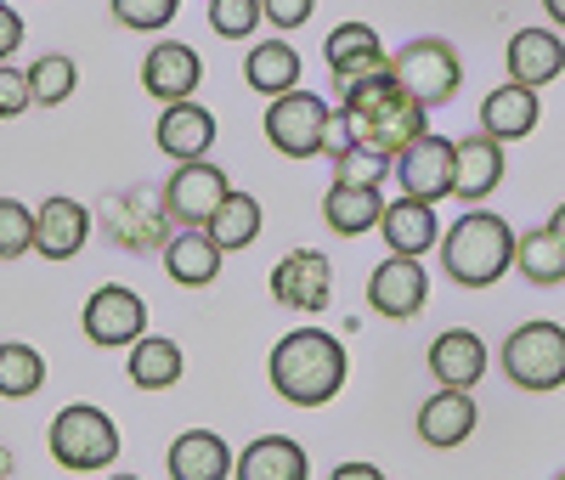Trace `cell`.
<instances>
[{
    "mask_svg": "<svg viewBox=\"0 0 565 480\" xmlns=\"http://www.w3.org/2000/svg\"><path fill=\"white\" fill-rule=\"evenodd\" d=\"M340 114H345V130H351L356 148L385 153V159H396L407 141H418L424 130H430V125H424V114H430V108H424L418 96H407L391 68L345 85L340 90Z\"/></svg>",
    "mask_w": 565,
    "mask_h": 480,
    "instance_id": "6da1fadb",
    "label": "cell"
},
{
    "mask_svg": "<svg viewBox=\"0 0 565 480\" xmlns=\"http://www.w3.org/2000/svg\"><path fill=\"white\" fill-rule=\"evenodd\" d=\"M271 391L282 402H295V407H322V402H334L345 391V373H351V356L345 345L334 340V333H322V328H295V333H282V340L271 345Z\"/></svg>",
    "mask_w": 565,
    "mask_h": 480,
    "instance_id": "7a4b0ae2",
    "label": "cell"
},
{
    "mask_svg": "<svg viewBox=\"0 0 565 480\" xmlns=\"http://www.w3.org/2000/svg\"><path fill=\"white\" fill-rule=\"evenodd\" d=\"M441 266L463 288H492L514 266V232L492 210H469L447 237H441Z\"/></svg>",
    "mask_w": 565,
    "mask_h": 480,
    "instance_id": "3957f363",
    "label": "cell"
},
{
    "mask_svg": "<svg viewBox=\"0 0 565 480\" xmlns=\"http://www.w3.org/2000/svg\"><path fill=\"white\" fill-rule=\"evenodd\" d=\"M119 424L103 413V407H90V402H74L52 418V458L68 469V474H97L119 458Z\"/></svg>",
    "mask_w": 565,
    "mask_h": 480,
    "instance_id": "277c9868",
    "label": "cell"
},
{
    "mask_svg": "<svg viewBox=\"0 0 565 480\" xmlns=\"http://www.w3.org/2000/svg\"><path fill=\"white\" fill-rule=\"evenodd\" d=\"M503 373L514 391H559L565 384V328L559 322H521L503 340Z\"/></svg>",
    "mask_w": 565,
    "mask_h": 480,
    "instance_id": "5b68a950",
    "label": "cell"
},
{
    "mask_svg": "<svg viewBox=\"0 0 565 480\" xmlns=\"http://www.w3.org/2000/svg\"><path fill=\"white\" fill-rule=\"evenodd\" d=\"M328 125H334V108L300 85L271 96V108H266V141L282 159H317L328 148Z\"/></svg>",
    "mask_w": 565,
    "mask_h": 480,
    "instance_id": "8992f818",
    "label": "cell"
},
{
    "mask_svg": "<svg viewBox=\"0 0 565 480\" xmlns=\"http://www.w3.org/2000/svg\"><path fill=\"white\" fill-rule=\"evenodd\" d=\"M391 74H396V85L407 96H418L424 108L452 103L458 85H463V63H458V52L447 40H407L402 52L391 57Z\"/></svg>",
    "mask_w": 565,
    "mask_h": 480,
    "instance_id": "52a82bcc",
    "label": "cell"
},
{
    "mask_svg": "<svg viewBox=\"0 0 565 480\" xmlns=\"http://www.w3.org/2000/svg\"><path fill=\"white\" fill-rule=\"evenodd\" d=\"M396 181L407 199H424V204H441L452 199V175H458V141L436 136V130H424L418 141H407V148L391 159Z\"/></svg>",
    "mask_w": 565,
    "mask_h": 480,
    "instance_id": "ba28073f",
    "label": "cell"
},
{
    "mask_svg": "<svg viewBox=\"0 0 565 480\" xmlns=\"http://www.w3.org/2000/svg\"><path fill=\"white\" fill-rule=\"evenodd\" d=\"M226 192H232V181H226L221 164L186 159V164H175V175L164 181V215L181 221V226H204V221L226 204Z\"/></svg>",
    "mask_w": 565,
    "mask_h": 480,
    "instance_id": "9c48e42d",
    "label": "cell"
},
{
    "mask_svg": "<svg viewBox=\"0 0 565 480\" xmlns=\"http://www.w3.org/2000/svg\"><path fill=\"white\" fill-rule=\"evenodd\" d=\"M141 333H148V306H141L136 288L103 282L97 295L85 300V340H90V345L114 351V345H136Z\"/></svg>",
    "mask_w": 565,
    "mask_h": 480,
    "instance_id": "30bf717a",
    "label": "cell"
},
{
    "mask_svg": "<svg viewBox=\"0 0 565 480\" xmlns=\"http://www.w3.org/2000/svg\"><path fill=\"white\" fill-rule=\"evenodd\" d=\"M424 300H430V277H424V260L418 255H391L385 266H373L367 277V306L391 317V322H407L424 311Z\"/></svg>",
    "mask_w": 565,
    "mask_h": 480,
    "instance_id": "8fae6325",
    "label": "cell"
},
{
    "mask_svg": "<svg viewBox=\"0 0 565 480\" xmlns=\"http://www.w3.org/2000/svg\"><path fill=\"white\" fill-rule=\"evenodd\" d=\"M271 300L289 311H322L334 300V266L317 249H295L271 266Z\"/></svg>",
    "mask_w": 565,
    "mask_h": 480,
    "instance_id": "7c38bea8",
    "label": "cell"
},
{
    "mask_svg": "<svg viewBox=\"0 0 565 480\" xmlns=\"http://www.w3.org/2000/svg\"><path fill=\"white\" fill-rule=\"evenodd\" d=\"M153 141H159V153L175 159V164L210 159V148H215V114L204 103H193V96H186V103H164Z\"/></svg>",
    "mask_w": 565,
    "mask_h": 480,
    "instance_id": "4fadbf2b",
    "label": "cell"
},
{
    "mask_svg": "<svg viewBox=\"0 0 565 480\" xmlns=\"http://www.w3.org/2000/svg\"><path fill=\"white\" fill-rule=\"evenodd\" d=\"M322 57H328V68H334V85L340 90L356 85V79H367V74H385L391 68L380 34H373L367 23H340L334 34L322 40Z\"/></svg>",
    "mask_w": 565,
    "mask_h": 480,
    "instance_id": "5bb4252c",
    "label": "cell"
},
{
    "mask_svg": "<svg viewBox=\"0 0 565 480\" xmlns=\"http://www.w3.org/2000/svg\"><path fill=\"white\" fill-rule=\"evenodd\" d=\"M430 373L441 391H476L487 373V345L476 328H447L430 340Z\"/></svg>",
    "mask_w": 565,
    "mask_h": 480,
    "instance_id": "9a60e30c",
    "label": "cell"
},
{
    "mask_svg": "<svg viewBox=\"0 0 565 480\" xmlns=\"http://www.w3.org/2000/svg\"><path fill=\"white\" fill-rule=\"evenodd\" d=\"M204 79V63L193 45H181V40H159L148 63H141V85H148V96H159V103H186V96L199 90Z\"/></svg>",
    "mask_w": 565,
    "mask_h": 480,
    "instance_id": "2e32d148",
    "label": "cell"
},
{
    "mask_svg": "<svg viewBox=\"0 0 565 480\" xmlns=\"http://www.w3.org/2000/svg\"><path fill=\"white\" fill-rule=\"evenodd\" d=\"M90 237V210L79 199H45L34 210V255L45 260H74Z\"/></svg>",
    "mask_w": 565,
    "mask_h": 480,
    "instance_id": "e0dca14e",
    "label": "cell"
},
{
    "mask_svg": "<svg viewBox=\"0 0 565 480\" xmlns=\"http://www.w3.org/2000/svg\"><path fill=\"white\" fill-rule=\"evenodd\" d=\"M498 181H503V141H492L487 130L463 136V141H458V175H452V199L476 210V204H487L492 192H498Z\"/></svg>",
    "mask_w": 565,
    "mask_h": 480,
    "instance_id": "ac0fdd59",
    "label": "cell"
},
{
    "mask_svg": "<svg viewBox=\"0 0 565 480\" xmlns=\"http://www.w3.org/2000/svg\"><path fill=\"white\" fill-rule=\"evenodd\" d=\"M476 424H481L476 396L469 391H436L430 402L418 407V441L447 452V447H463L469 436H476Z\"/></svg>",
    "mask_w": 565,
    "mask_h": 480,
    "instance_id": "d6986e66",
    "label": "cell"
},
{
    "mask_svg": "<svg viewBox=\"0 0 565 480\" xmlns=\"http://www.w3.org/2000/svg\"><path fill=\"white\" fill-rule=\"evenodd\" d=\"M565 74V40L554 29H521L509 40V79L543 90L548 79Z\"/></svg>",
    "mask_w": 565,
    "mask_h": 480,
    "instance_id": "ffe728a7",
    "label": "cell"
},
{
    "mask_svg": "<svg viewBox=\"0 0 565 480\" xmlns=\"http://www.w3.org/2000/svg\"><path fill=\"white\" fill-rule=\"evenodd\" d=\"M537 119H543L537 90L532 85H514V79L498 85V90H487V103H481V130L492 141H521V136L537 130Z\"/></svg>",
    "mask_w": 565,
    "mask_h": 480,
    "instance_id": "44dd1931",
    "label": "cell"
},
{
    "mask_svg": "<svg viewBox=\"0 0 565 480\" xmlns=\"http://www.w3.org/2000/svg\"><path fill=\"white\" fill-rule=\"evenodd\" d=\"M380 232L391 255H430V244L441 237V221H436V204L424 199H385V215H380Z\"/></svg>",
    "mask_w": 565,
    "mask_h": 480,
    "instance_id": "7402d4cb",
    "label": "cell"
},
{
    "mask_svg": "<svg viewBox=\"0 0 565 480\" xmlns=\"http://www.w3.org/2000/svg\"><path fill=\"white\" fill-rule=\"evenodd\" d=\"M232 447L215 429H186L170 441V480H232Z\"/></svg>",
    "mask_w": 565,
    "mask_h": 480,
    "instance_id": "603a6c76",
    "label": "cell"
},
{
    "mask_svg": "<svg viewBox=\"0 0 565 480\" xmlns=\"http://www.w3.org/2000/svg\"><path fill=\"white\" fill-rule=\"evenodd\" d=\"M232 474H238V480H306L311 463H306V447L289 441V436H255L238 452Z\"/></svg>",
    "mask_w": 565,
    "mask_h": 480,
    "instance_id": "cb8c5ba5",
    "label": "cell"
},
{
    "mask_svg": "<svg viewBox=\"0 0 565 480\" xmlns=\"http://www.w3.org/2000/svg\"><path fill=\"white\" fill-rule=\"evenodd\" d=\"M380 215H385V192L380 186H345V181H334V186H328V199H322V221L334 226L340 237L373 232Z\"/></svg>",
    "mask_w": 565,
    "mask_h": 480,
    "instance_id": "d4e9b609",
    "label": "cell"
},
{
    "mask_svg": "<svg viewBox=\"0 0 565 480\" xmlns=\"http://www.w3.org/2000/svg\"><path fill=\"white\" fill-rule=\"evenodd\" d=\"M164 271L181 288H204V282L221 277V249L204 237V226H186V232H175L164 244Z\"/></svg>",
    "mask_w": 565,
    "mask_h": 480,
    "instance_id": "484cf974",
    "label": "cell"
},
{
    "mask_svg": "<svg viewBox=\"0 0 565 480\" xmlns=\"http://www.w3.org/2000/svg\"><path fill=\"white\" fill-rule=\"evenodd\" d=\"M186 373V356L175 340H164V333H141V340L130 345V384L136 391H175Z\"/></svg>",
    "mask_w": 565,
    "mask_h": 480,
    "instance_id": "4316f807",
    "label": "cell"
},
{
    "mask_svg": "<svg viewBox=\"0 0 565 480\" xmlns=\"http://www.w3.org/2000/svg\"><path fill=\"white\" fill-rule=\"evenodd\" d=\"M244 79H249V90H260V96L295 90V85H300V52H295L289 40H260V45H249Z\"/></svg>",
    "mask_w": 565,
    "mask_h": 480,
    "instance_id": "83f0119b",
    "label": "cell"
},
{
    "mask_svg": "<svg viewBox=\"0 0 565 480\" xmlns=\"http://www.w3.org/2000/svg\"><path fill=\"white\" fill-rule=\"evenodd\" d=\"M204 237L232 255V249H249L255 237H260V199H249V192H226V204L204 221Z\"/></svg>",
    "mask_w": 565,
    "mask_h": 480,
    "instance_id": "f1b7e54d",
    "label": "cell"
},
{
    "mask_svg": "<svg viewBox=\"0 0 565 480\" xmlns=\"http://www.w3.org/2000/svg\"><path fill=\"white\" fill-rule=\"evenodd\" d=\"M108 237L125 249H148L164 237V204L153 210V192H130L119 199V210H108Z\"/></svg>",
    "mask_w": 565,
    "mask_h": 480,
    "instance_id": "f546056e",
    "label": "cell"
},
{
    "mask_svg": "<svg viewBox=\"0 0 565 480\" xmlns=\"http://www.w3.org/2000/svg\"><path fill=\"white\" fill-rule=\"evenodd\" d=\"M514 266H521V277H526V282L554 288V282H565V244H559V237H554L548 226L521 232V237H514Z\"/></svg>",
    "mask_w": 565,
    "mask_h": 480,
    "instance_id": "4dcf8cb0",
    "label": "cell"
},
{
    "mask_svg": "<svg viewBox=\"0 0 565 480\" xmlns=\"http://www.w3.org/2000/svg\"><path fill=\"white\" fill-rule=\"evenodd\" d=\"M40 384H45V356L34 345H23V340L0 345V396H7V402H29Z\"/></svg>",
    "mask_w": 565,
    "mask_h": 480,
    "instance_id": "1f68e13d",
    "label": "cell"
},
{
    "mask_svg": "<svg viewBox=\"0 0 565 480\" xmlns=\"http://www.w3.org/2000/svg\"><path fill=\"white\" fill-rule=\"evenodd\" d=\"M74 85H79V68H74V57H63V52L40 57V63L29 68V90H34V103H40V108H57V103H68Z\"/></svg>",
    "mask_w": 565,
    "mask_h": 480,
    "instance_id": "d6a6232c",
    "label": "cell"
},
{
    "mask_svg": "<svg viewBox=\"0 0 565 480\" xmlns=\"http://www.w3.org/2000/svg\"><path fill=\"white\" fill-rule=\"evenodd\" d=\"M260 23H266L260 0H210V29L221 40H249Z\"/></svg>",
    "mask_w": 565,
    "mask_h": 480,
    "instance_id": "836d02e7",
    "label": "cell"
},
{
    "mask_svg": "<svg viewBox=\"0 0 565 480\" xmlns=\"http://www.w3.org/2000/svg\"><path fill=\"white\" fill-rule=\"evenodd\" d=\"M34 249V210L18 199H0V260H18Z\"/></svg>",
    "mask_w": 565,
    "mask_h": 480,
    "instance_id": "e575fe53",
    "label": "cell"
},
{
    "mask_svg": "<svg viewBox=\"0 0 565 480\" xmlns=\"http://www.w3.org/2000/svg\"><path fill=\"white\" fill-rule=\"evenodd\" d=\"M385 170H391V159L385 153H367V148H351L345 153H334V181H345V186H380L385 181Z\"/></svg>",
    "mask_w": 565,
    "mask_h": 480,
    "instance_id": "d590c367",
    "label": "cell"
},
{
    "mask_svg": "<svg viewBox=\"0 0 565 480\" xmlns=\"http://www.w3.org/2000/svg\"><path fill=\"white\" fill-rule=\"evenodd\" d=\"M175 7L181 0H114V18L125 29H136V34H153V29H164L175 18Z\"/></svg>",
    "mask_w": 565,
    "mask_h": 480,
    "instance_id": "8d00e7d4",
    "label": "cell"
},
{
    "mask_svg": "<svg viewBox=\"0 0 565 480\" xmlns=\"http://www.w3.org/2000/svg\"><path fill=\"white\" fill-rule=\"evenodd\" d=\"M29 103H34L29 68H7V63H0V119H23Z\"/></svg>",
    "mask_w": 565,
    "mask_h": 480,
    "instance_id": "74e56055",
    "label": "cell"
},
{
    "mask_svg": "<svg viewBox=\"0 0 565 480\" xmlns=\"http://www.w3.org/2000/svg\"><path fill=\"white\" fill-rule=\"evenodd\" d=\"M260 12L271 29H306L311 12H317V0H260Z\"/></svg>",
    "mask_w": 565,
    "mask_h": 480,
    "instance_id": "f35d334b",
    "label": "cell"
},
{
    "mask_svg": "<svg viewBox=\"0 0 565 480\" xmlns=\"http://www.w3.org/2000/svg\"><path fill=\"white\" fill-rule=\"evenodd\" d=\"M18 45H23V18L12 7H0V63H7Z\"/></svg>",
    "mask_w": 565,
    "mask_h": 480,
    "instance_id": "ab89813d",
    "label": "cell"
},
{
    "mask_svg": "<svg viewBox=\"0 0 565 480\" xmlns=\"http://www.w3.org/2000/svg\"><path fill=\"white\" fill-rule=\"evenodd\" d=\"M328 480H385V469L380 463H334Z\"/></svg>",
    "mask_w": 565,
    "mask_h": 480,
    "instance_id": "60d3db41",
    "label": "cell"
},
{
    "mask_svg": "<svg viewBox=\"0 0 565 480\" xmlns=\"http://www.w3.org/2000/svg\"><path fill=\"white\" fill-rule=\"evenodd\" d=\"M543 12H548L554 29H565V0H543Z\"/></svg>",
    "mask_w": 565,
    "mask_h": 480,
    "instance_id": "b9f144b4",
    "label": "cell"
},
{
    "mask_svg": "<svg viewBox=\"0 0 565 480\" xmlns=\"http://www.w3.org/2000/svg\"><path fill=\"white\" fill-rule=\"evenodd\" d=\"M12 469H18V458H12V447H0V480H12Z\"/></svg>",
    "mask_w": 565,
    "mask_h": 480,
    "instance_id": "7bdbcfd3",
    "label": "cell"
},
{
    "mask_svg": "<svg viewBox=\"0 0 565 480\" xmlns=\"http://www.w3.org/2000/svg\"><path fill=\"white\" fill-rule=\"evenodd\" d=\"M548 232H554V237H559V244H565V204H559V210L548 215Z\"/></svg>",
    "mask_w": 565,
    "mask_h": 480,
    "instance_id": "ee69618b",
    "label": "cell"
},
{
    "mask_svg": "<svg viewBox=\"0 0 565 480\" xmlns=\"http://www.w3.org/2000/svg\"><path fill=\"white\" fill-rule=\"evenodd\" d=\"M114 480H136V474H114Z\"/></svg>",
    "mask_w": 565,
    "mask_h": 480,
    "instance_id": "f6af8a7d",
    "label": "cell"
},
{
    "mask_svg": "<svg viewBox=\"0 0 565 480\" xmlns=\"http://www.w3.org/2000/svg\"><path fill=\"white\" fill-rule=\"evenodd\" d=\"M554 480H565V469H559V474H554Z\"/></svg>",
    "mask_w": 565,
    "mask_h": 480,
    "instance_id": "bcb514c9",
    "label": "cell"
}]
</instances>
